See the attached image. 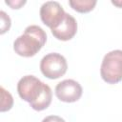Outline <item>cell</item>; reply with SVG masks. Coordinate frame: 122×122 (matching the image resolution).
<instances>
[{"mask_svg": "<svg viewBox=\"0 0 122 122\" xmlns=\"http://www.w3.org/2000/svg\"><path fill=\"white\" fill-rule=\"evenodd\" d=\"M96 0H71L69 1L70 6L76 11L85 13L93 10L96 5Z\"/></svg>", "mask_w": 122, "mask_h": 122, "instance_id": "ba28073f", "label": "cell"}, {"mask_svg": "<svg viewBox=\"0 0 122 122\" xmlns=\"http://www.w3.org/2000/svg\"><path fill=\"white\" fill-rule=\"evenodd\" d=\"M13 105V98L11 94L6 91L3 87H1V112H6L11 109Z\"/></svg>", "mask_w": 122, "mask_h": 122, "instance_id": "9c48e42d", "label": "cell"}, {"mask_svg": "<svg viewBox=\"0 0 122 122\" xmlns=\"http://www.w3.org/2000/svg\"><path fill=\"white\" fill-rule=\"evenodd\" d=\"M42 122H66V121L58 115H49L45 117L42 120Z\"/></svg>", "mask_w": 122, "mask_h": 122, "instance_id": "8fae6325", "label": "cell"}, {"mask_svg": "<svg viewBox=\"0 0 122 122\" xmlns=\"http://www.w3.org/2000/svg\"><path fill=\"white\" fill-rule=\"evenodd\" d=\"M65 10L56 1H47L40 8V18L51 30L57 27L65 17Z\"/></svg>", "mask_w": 122, "mask_h": 122, "instance_id": "5b68a950", "label": "cell"}, {"mask_svg": "<svg viewBox=\"0 0 122 122\" xmlns=\"http://www.w3.org/2000/svg\"><path fill=\"white\" fill-rule=\"evenodd\" d=\"M0 18H1V34L5 33L7 30H10V16L4 11H0Z\"/></svg>", "mask_w": 122, "mask_h": 122, "instance_id": "30bf717a", "label": "cell"}, {"mask_svg": "<svg viewBox=\"0 0 122 122\" xmlns=\"http://www.w3.org/2000/svg\"><path fill=\"white\" fill-rule=\"evenodd\" d=\"M102 79L109 84H116L122 80V51L114 50L105 54L100 67Z\"/></svg>", "mask_w": 122, "mask_h": 122, "instance_id": "3957f363", "label": "cell"}, {"mask_svg": "<svg viewBox=\"0 0 122 122\" xmlns=\"http://www.w3.org/2000/svg\"><path fill=\"white\" fill-rule=\"evenodd\" d=\"M5 2H6V4L9 5L11 9H19L21 6H23V5L26 3L25 0H24V1H8V0H6Z\"/></svg>", "mask_w": 122, "mask_h": 122, "instance_id": "7c38bea8", "label": "cell"}, {"mask_svg": "<svg viewBox=\"0 0 122 122\" xmlns=\"http://www.w3.org/2000/svg\"><path fill=\"white\" fill-rule=\"evenodd\" d=\"M46 41L47 34L45 30L37 25H30L25 29L23 34L15 39L13 50L20 56L30 57L42 49Z\"/></svg>", "mask_w": 122, "mask_h": 122, "instance_id": "7a4b0ae2", "label": "cell"}, {"mask_svg": "<svg viewBox=\"0 0 122 122\" xmlns=\"http://www.w3.org/2000/svg\"><path fill=\"white\" fill-rule=\"evenodd\" d=\"M17 92L35 111H43L51 103L52 92L50 86L33 75L23 76L17 83Z\"/></svg>", "mask_w": 122, "mask_h": 122, "instance_id": "6da1fadb", "label": "cell"}, {"mask_svg": "<svg viewBox=\"0 0 122 122\" xmlns=\"http://www.w3.org/2000/svg\"><path fill=\"white\" fill-rule=\"evenodd\" d=\"M68 69V64L63 55L51 52L45 55L40 62L41 72L50 79H57L63 76Z\"/></svg>", "mask_w": 122, "mask_h": 122, "instance_id": "277c9868", "label": "cell"}, {"mask_svg": "<svg viewBox=\"0 0 122 122\" xmlns=\"http://www.w3.org/2000/svg\"><path fill=\"white\" fill-rule=\"evenodd\" d=\"M112 4L118 8H122V0H112Z\"/></svg>", "mask_w": 122, "mask_h": 122, "instance_id": "4fadbf2b", "label": "cell"}, {"mask_svg": "<svg viewBox=\"0 0 122 122\" xmlns=\"http://www.w3.org/2000/svg\"><path fill=\"white\" fill-rule=\"evenodd\" d=\"M77 31V22L70 13L65 14L63 21L55 28L51 29V33L55 38L62 41L71 40Z\"/></svg>", "mask_w": 122, "mask_h": 122, "instance_id": "52a82bcc", "label": "cell"}, {"mask_svg": "<svg viewBox=\"0 0 122 122\" xmlns=\"http://www.w3.org/2000/svg\"><path fill=\"white\" fill-rule=\"evenodd\" d=\"M81 85L73 79H65L59 82L55 87L56 97L63 102L71 103L80 99L82 95Z\"/></svg>", "mask_w": 122, "mask_h": 122, "instance_id": "8992f818", "label": "cell"}]
</instances>
